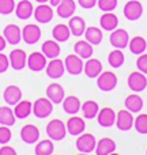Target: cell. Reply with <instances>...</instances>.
Instances as JSON below:
<instances>
[{
	"label": "cell",
	"mask_w": 147,
	"mask_h": 155,
	"mask_svg": "<svg viewBox=\"0 0 147 155\" xmlns=\"http://www.w3.org/2000/svg\"><path fill=\"white\" fill-rule=\"evenodd\" d=\"M46 135L49 136V139H52L53 142H60L67 135V125L59 118L49 121L46 125Z\"/></svg>",
	"instance_id": "obj_1"
},
{
	"label": "cell",
	"mask_w": 147,
	"mask_h": 155,
	"mask_svg": "<svg viewBox=\"0 0 147 155\" xmlns=\"http://www.w3.org/2000/svg\"><path fill=\"white\" fill-rule=\"evenodd\" d=\"M97 86L101 91L109 93V91L115 90L117 86V76L112 71H102L101 75L97 78Z\"/></svg>",
	"instance_id": "obj_2"
},
{
	"label": "cell",
	"mask_w": 147,
	"mask_h": 155,
	"mask_svg": "<svg viewBox=\"0 0 147 155\" xmlns=\"http://www.w3.org/2000/svg\"><path fill=\"white\" fill-rule=\"evenodd\" d=\"M52 112H53V104L48 97L38 98L33 104V114L37 118H46L49 114H52Z\"/></svg>",
	"instance_id": "obj_3"
},
{
	"label": "cell",
	"mask_w": 147,
	"mask_h": 155,
	"mask_svg": "<svg viewBox=\"0 0 147 155\" xmlns=\"http://www.w3.org/2000/svg\"><path fill=\"white\" fill-rule=\"evenodd\" d=\"M123 14L125 16V19L131 22H135L138 19H140V16L143 15V5L139 0H129L128 3H125L124 5Z\"/></svg>",
	"instance_id": "obj_4"
},
{
	"label": "cell",
	"mask_w": 147,
	"mask_h": 155,
	"mask_svg": "<svg viewBox=\"0 0 147 155\" xmlns=\"http://www.w3.org/2000/svg\"><path fill=\"white\" fill-rule=\"evenodd\" d=\"M64 65H65V72L71 74L74 76L80 75L83 72V68H85L83 59H80L78 54H68L64 60Z\"/></svg>",
	"instance_id": "obj_5"
},
{
	"label": "cell",
	"mask_w": 147,
	"mask_h": 155,
	"mask_svg": "<svg viewBox=\"0 0 147 155\" xmlns=\"http://www.w3.org/2000/svg\"><path fill=\"white\" fill-rule=\"evenodd\" d=\"M110 41V45L113 46L115 49H124L128 46L129 44V35L128 31L124 29H116L112 31L109 37Z\"/></svg>",
	"instance_id": "obj_6"
},
{
	"label": "cell",
	"mask_w": 147,
	"mask_h": 155,
	"mask_svg": "<svg viewBox=\"0 0 147 155\" xmlns=\"http://www.w3.org/2000/svg\"><path fill=\"white\" fill-rule=\"evenodd\" d=\"M46 64H48V59L41 52H33L30 56H27V67L33 72H40V71L45 70Z\"/></svg>",
	"instance_id": "obj_7"
},
{
	"label": "cell",
	"mask_w": 147,
	"mask_h": 155,
	"mask_svg": "<svg viewBox=\"0 0 147 155\" xmlns=\"http://www.w3.org/2000/svg\"><path fill=\"white\" fill-rule=\"evenodd\" d=\"M75 144H76V148L80 153L90 154V153H93V151H95L97 140L91 134H82V135H79V137L76 139Z\"/></svg>",
	"instance_id": "obj_8"
},
{
	"label": "cell",
	"mask_w": 147,
	"mask_h": 155,
	"mask_svg": "<svg viewBox=\"0 0 147 155\" xmlns=\"http://www.w3.org/2000/svg\"><path fill=\"white\" fill-rule=\"evenodd\" d=\"M127 83H128V87L131 88L134 93H140V91H143L147 87L146 74L140 72V71H136V72L129 74Z\"/></svg>",
	"instance_id": "obj_9"
},
{
	"label": "cell",
	"mask_w": 147,
	"mask_h": 155,
	"mask_svg": "<svg viewBox=\"0 0 147 155\" xmlns=\"http://www.w3.org/2000/svg\"><path fill=\"white\" fill-rule=\"evenodd\" d=\"M33 16L35 18V21L41 25H46L53 19V8H52L51 4H46V3H42L38 7L34 8V14Z\"/></svg>",
	"instance_id": "obj_10"
},
{
	"label": "cell",
	"mask_w": 147,
	"mask_h": 155,
	"mask_svg": "<svg viewBox=\"0 0 147 155\" xmlns=\"http://www.w3.org/2000/svg\"><path fill=\"white\" fill-rule=\"evenodd\" d=\"M41 38V29L34 23L26 25L22 29V40L27 44V45H34L40 41Z\"/></svg>",
	"instance_id": "obj_11"
},
{
	"label": "cell",
	"mask_w": 147,
	"mask_h": 155,
	"mask_svg": "<svg viewBox=\"0 0 147 155\" xmlns=\"http://www.w3.org/2000/svg\"><path fill=\"white\" fill-rule=\"evenodd\" d=\"M8 59H10L11 68L15 71H22L27 65V54L22 49H14V51H11Z\"/></svg>",
	"instance_id": "obj_12"
},
{
	"label": "cell",
	"mask_w": 147,
	"mask_h": 155,
	"mask_svg": "<svg viewBox=\"0 0 147 155\" xmlns=\"http://www.w3.org/2000/svg\"><path fill=\"white\" fill-rule=\"evenodd\" d=\"M134 116L129 110L124 109V110H120L116 116V127H117L120 131L125 132V131H129V129L134 127Z\"/></svg>",
	"instance_id": "obj_13"
},
{
	"label": "cell",
	"mask_w": 147,
	"mask_h": 155,
	"mask_svg": "<svg viewBox=\"0 0 147 155\" xmlns=\"http://www.w3.org/2000/svg\"><path fill=\"white\" fill-rule=\"evenodd\" d=\"M46 75H48L51 79H59L64 75L65 72V65H64V61L60 59H52L51 61L46 64Z\"/></svg>",
	"instance_id": "obj_14"
},
{
	"label": "cell",
	"mask_w": 147,
	"mask_h": 155,
	"mask_svg": "<svg viewBox=\"0 0 147 155\" xmlns=\"http://www.w3.org/2000/svg\"><path fill=\"white\" fill-rule=\"evenodd\" d=\"M21 139L26 144H34L40 140V129L33 124H27V125L22 127L21 129Z\"/></svg>",
	"instance_id": "obj_15"
},
{
	"label": "cell",
	"mask_w": 147,
	"mask_h": 155,
	"mask_svg": "<svg viewBox=\"0 0 147 155\" xmlns=\"http://www.w3.org/2000/svg\"><path fill=\"white\" fill-rule=\"evenodd\" d=\"M3 35H4L7 44H10V45H18L22 41V30L19 29V26L14 23H10L4 27Z\"/></svg>",
	"instance_id": "obj_16"
},
{
	"label": "cell",
	"mask_w": 147,
	"mask_h": 155,
	"mask_svg": "<svg viewBox=\"0 0 147 155\" xmlns=\"http://www.w3.org/2000/svg\"><path fill=\"white\" fill-rule=\"evenodd\" d=\"M46 97L52 101V104H63L65 98V93H64V88L63 86H60L59 83H51V84L46 87Z\"/></svg>",
	"instance_id": "obj_17"
},
{
	"label": "cell",
	"mask_w": 147,
	"mask_h": 155,
	"mask_svg": "<svg viewBox=\"0 0 147 155\" xmlns=\"http://www.w3.org/2000/svg\"><path fill=\"white\" fill-rule=\"evenodd\" d=\"M116 113L112 107H104L98 112L97 114V120H98V124L104 128H109V127L115 125L116 124Z\"/></svg>",
	"instance_id": "obj_18"
},
{
	"label": "cell",
	"mask_w": 147,
	"mask_h": 155,
	"mask_svg": "<svg viewBox=\"0 0 147 155\" xmlns=\"http://www.w3.org/2000/svg\"><path fill=\"white\" fill-rule=\"evenodd\" d=\"M75 11H76V3L74 0H62L56 7L57 15L63 19H70L71 16H74Z\"/></svg>",
	"instance_id": "obj_19"
},
{
	"label": "cell",
	"mask_w": 147,
	"mask_h": 155,
	"mask_svg": "<svg viewBox=\"0 0 147 155\" xmlns=\"http://www.w3.org/2000/svg\"><path fill=\"white\" fill-rule=\"evenodd\" d=\"M83 71H85V75L87 78L95 79V78H98L102 72V63L99 61L98 59H91L90 57V59H87V61L85 63Z\"/></svg>",
	"instance_id": "obj_20"
},
{
	"label": "cell",
	"mask_w": 147,
	"mask_h": 155,
	"mask_svg": "<svg viewBox=\"0 0 147 155\" xmlns=\"http://www.w3.org/2000/svg\"><path fill=\"white\" fill-rule=\"evenodd\" d=\"M67 132L72 136H79L85 132L86 124L85 120L82 117H78V116H74V117H70V120L67 121Z\"/></svg>",
	"instance_id": "obj_21"
},
{
	"label": "cell",
	"mask_w": 147,
	"mask_h": 155,
	"mask_svg": "<svg viewBox=\"0 0 147 155\" xmlns=\"http://www.w3.org/2000/svg\"><path fill=\"white\" fill-rule=\"evenodd\" d=\"M99 26L105 31H113L119 26V18L113 12H104L99 18Z\"/></svg>",
	"instance_id": "obj_22"
},
{
	"label": "cell",
	"mask_w": 147,
	"mask_h": 155,
	"mask_svg": "<svg viewBox=\"0 0 147 155\" xmlns=\"http://www.w3.org/2000/svg\"><path fill=\"white\" fill-rule=\"evenodd\" d=\"M3 98H4L5 104L8 105H16L19 101H22V90L15 84H11L5 87L4 93H3Z\"/></svg>",
	"instance_id": "obj_23"
},
{
	"label": "cell",
	"mask_w": 147,
	"mask_h": 155,
	"mask_svg": "<svg viewBox=\"0 0 147 155\" xmlns=\"http://www.w3.org/2000/svg\"><path fill=\"white\" fill-rule=\"evenodd\" d=\"M15 14L22 21H26L30 16H33V14H34V7H33L32 2H30V0H21L15 7Z\"/></svg>",
	"instance_id": "obj_24"
},
{
	"label": "cell",
	"mask_w": 147,
	"mask_h": 155,
	"mask_svg": "<svg viewBox=\"0 0 147 155\" xmlns=\"http://www.w3.org/2000/svg\"><path fill=\"white\" fill-rule=\"evenodd\" d=\"M74 52H75V54H78V56L80 57V59L87 60L93 56L94 49H93V45H91L90 42H87L86 40H80V41H78V42H75Z\"/></svg>",
	"instance_id": "obj_25"
},
{
	"label": "cell",
	"mask_w": 147,
	"mask_h": 155,
	"mask_svg": "<svg viewBox=\"0 0 147 155\" xmlns=\"http://www.w3.org/2000/svg\"><path fill=\"white\" fill-rule=\"evenodd\" d=\"M68 27L71 30V34L75 37H80V35L85 34L86 31V22L82 16H71L70 22H68Z\"/></svg>",
	"instance_id": "obj_26"
},
{
	"label": "cell",
	"mask_w": 147,
	"mask_h": 155,
	"mask_svg": "<svg viewBox=\"0 0 147 155\" xmlns=\"http://www.w3.org/2000/svg\"><path fill=\"white\" fill-rule=\"evenodd\" d=\"M116 151V143L113 139L104 137L99 142H97L95 146V154L97 155H110Z\"/></svg>",
	"instance_id": "obj_27"
},
{
	"label": "cell",
	"mask_w": 147,
	"mask_h": 155,
	"mask_svg": "<svg viewBox=\"0 0 147 155\" xmlns=\"http://www.w3.org/2000/svg\"><path fill=\"white\" fill-rule=\"evenodd\" d=\"M41 51H42V53L46 56V59H56V57H59L60 54V45L57 41L55 40H48L45 41V42L42 44V46H41Z\"/></svg>",
	"instance_id": "obj_28"
},
{
	"label": "cell",
	"mask_w": 147,
	"mask_h": 155,
	"mask_svg": "<svg viewBox=\"0 0 147 155\" xmlns=\"http://www.w3.org/2000/svg\"><path fill=\"white\" fill-rule=\"evenodd\" d=\"M124 105H125V109L131 113H139L143 109V99L138 94H131L125 98Z\"/></svg>",
	"instance_id": "obj_29"
},
{
	"label": "cell",
	"mask_w": 147,
	"mask_h": 155,
	"mask_svg": "<svg viewBox=\"0 0 147 155\" xmlns=\"http://www.w3.org/2000/svg\"><path fill=\"white\" fill-rule=\"evenodd\" d=\"M52 37H53L55 41L57 42H65L68 41V38L71 37V30L67 25L64 23H59L53 27L52 30Z\"/></svg>",
	"instance_id": "obj_30"
},
{
	"label": "cell",
	"mask_w": 147,
	"mask_h": 155,
	"mask_svg": "<svg viewBox=\"0 0 147 155\" xmlns=\"http://www.w3.org/2000/svg\"><path fill=\"white\" fill-rule=\"evenodd\" d=\"M80 109H82V104H80L78 97L70 95L64 98V101H63V110L67 114H76Z\"/></svg>",
	"instance_id": "obj_31"
},
{
	"label": "cell",
	"mask_w": 147,
	"mask_h": 155,
	"mask_svg": "<svg viewBox=\"0 0 147 155\" xmlns=\"http://www.w3.org/2000/svg\"><path fill=\"white\" fill-rule=\"evenodd\" d=\"M14 113H15L16 118L25 120V118H27L30 116V113H33V104L30 101H19L15 105Z\"/></svg>",
	"instance_id": "obj_32"
},
{
	"label": "cell",
	"mask_w": 147,
	"mask_h": 155,
	"mask_svg": "<svg viewBox=\"0 0 147 155\" xmlns=\"http://www.w3.org/2000/svg\"><path fill=\"white\" fill-rule=\"evenodd\" d=\"M85 38L87 42H90L91 45H99L102 42V30L99 27H95V26H90L86 29L85 31Z\"/></svg>",
	"instance_id": "obj_33"
},
{
	"label": "cell",
	"mask_w": 147,
	"mask_h": 155,
	"mask_svg": "<svg viewBox=\"0 0 147 155\" xmlns=\"http://www.w3.org/2000/svg\"><path fill=\"white\" fill-rule=\"evenodd\" d=\"M128 48H129V51H131L132 54H138V56H139V54L145 53V51L147 49V42L143 37L136 35V37L129 40Z\"/></svg>",
	"instance_id": "obj_34"
},
{
	"label": "cell",
	"mask_w": 147,
	"mask_h": 155,
	"mask_svg": "<svg viewBox=\"0 0 147 155\" xmlns=\"http://www.w3.org/2000/svg\"><path fill=\"white\" fill-rule=\"evenodd\" d=\"M16 121L15 113L10 106H0V124L5 127L14 125Z\"/></svg>",
	"instance_id": "obj_35"
},
{
	"label": "cell",
	"mask_w": 147,
	"mask_h": 155,
	"mask_svg": "<svg viewBox=\"0 0 147 155\" xmlns=\"http://www.w3.org/2000/svg\"><path fill=\"white\" fill-rule=\"evenodd\" d=\"M99 112V106L95 101H86L85 104H82V113L85 116V118L87 120H93V118L97 117Z\"/></svg>",
	"instance_id": "obj_36"
},
{
	"label": "cell",
	"mask_w": 147,
	"mask_h": 155,
	"mask_svg": "<svg viewBox=\"0 0 147 155\" xmlns=\"http://www.w3.org/2000/svg\"><path fill=\"white\" fill-rule=\"evenodd\" d=\"M55 150L53 146V140L52 139H46V140H41L37 142L34 147V154L35 155H52Z\"/></svg>",
	"instance_id": "obj_37"
},
{
	"label": "cell",
	"mask_w": 147,
	"mask_h": 155,
	"mask_svg": "<svg viewBox=\"0 0 147 155\" xmlns=\"http://www.w3.org/2000/svg\"><path fill=\"white\" fill-rule=\"evenodd\" d=\"M124 61H125V56L121 49H115L108 56V63L112 68H120L124 64Z\"/></svg>",
	"instance_id": "obj_38"
},
{
	"label": "cell",
	"mask_w": 147,
	"mask_h": 155,
	"mask_svg": "<svg viewBox=\"0 0 147 155\" xmlns=\"http://www.w3.org/2000/svg\"><path fill=\"white\" fill-rule=\"evenodd\" d=\"M134 128L138 134L147 135V114H139L134 121Z\"/></svg>",
	"instance_id": "obj_39"
},
{
	"label": "cell",
	"mask_w": 147,
	"mask_h": 155,
	"mask_svg": "<svg viewBox=\"0 0 147 155\" xmlns=\"http://www.w3.org/2000/svg\"><path fill=\"white\" fill-rule=\"evenodd\" d=\"M15 0H0V15H10L15 11Z\"/></svg>",
	"instance_id": "obj_40"
},
{
	"label": "cell",
	"mask_w": 147,
	"mask_h": 155,
	"mask_svg": "<svg viewBox=\"0 0 147 155\" xmlns=\"http://www.w3.org/2000/svg\"><path fill=\"white\" fill-rule=\"evenodd\" d=\"M117 0H98L97 2V5L101 11L104 12H112V11L116 10L117 7Z\"/></svg>",
	"instance_id": "obj_41"
},
{
	"label": "cell",
	"mask_w": 147,
	"mask_h": 155,
	"mask_svg": "<svg viewBox=\"0 0 147 155\" xmlns=\"http://www.w3.org/2000/svg\"><path fill=\"white\" fill-rule=\"evenodd\" d=\"M12 137V134L10 131V127H5V125H2L0 127V144H7L8 142L11 140Z\"/></svg>",
	"instance_id": "obj_42"
},
{
	"label": "cell",
	"mask_w": 147,
	"mask_h": 155,
	"mask_svg": "<svg viewBox=\"0 0 147 155\" xmlns=\"http://www.w3.org/2000/svg\"><path fill=\"white\" fill-rule=\"evenodd\" d=\"M136 67H138V71L147 75V53L139 54V57L136 60Z\"/></svg>",
	"instance_id": "obj_43"
},
{
	"label": "cell",
	"mask_w": 147,
	"mask_h": 155,
	"mask_svg": "<svg viewBox=\"0 0 147 155\" xmlns=\"http://www.w3.org/2000/svg\"><path fill=\"white\" fill-rule=\"evenodd\" d=\"M8 67H10V59H8V56L0 52V74L5 72Z\"/></svg>",
	"instance_id": "obj_44"
},
{
	"label": "cell",
	"mask_w": 147,
	"mask_h": 155,
	"mask_svg": "<svg viewBox=\"0 0 147 155\" xmlns=\"http://www.w3.org/2000/svg\"><path fill=\"white\" fill-rule=\"evenodd\" d=\"M97 2H98V0H78V4L82 8H85V10H90V8L95 7Z\"/></svg>",
	"instance_id": "obj_45"
},
{
	"label": "cell",
	"mask_w": 147,
	"mask_h": 155,
	"mask_svg": "<svg viewBox=\"0 0 147 155\" xmlns=\"http://www.w3.org/2000/svg\"><path fill=\"white\" fill-rule=\"evenodd\" d=\"M0 155H16V151L15 148L4 144L3 147H0Z\"/></svg>",
	"instance_id": "obj_46"
},
{
	"label": "cell",
	"mask_w": 147,
	"mask_h": 155,
	"mask_svg": "<svg viewBox=\"0 0 147 155\" xmlns=\"http://www.w3.org/2000/svg\"><path fill=\"white\" fill-rule=\"evenodd\" d=\"M5 45H7V41H5L4 35H0V52H3L5 49Z\"/></svg>",
	"instance_id": "obj_47"
},
{
	"label": "cell",
	"mask_w": 147,
	"mask_h": 155,
	"mask_svg": "<svg viewBox=\"0 0 147 155\" xmlns=\"http://www.w3.org/2000/svg\"><path fill=\"white\" fill-rule=\"evenodd\" d=\"M49 2H51L52 7H57V5H59V3L62 2V0H49Z\"/></svg>",
	"instance_id": "obj_48"
},
{
	"label": "cell",
	"mask_w": 147,
	"mask_h": 155,
	"mask_svg": "<svg viewBox=\"0 0 147 155\" xmlns=\"http://www.w3.org/2000/svg\"><path fill=\"white\" fill-rule=\"evenodd\" d=\"M37 3H40V4H42V3H48L49 0H35Z\"/></svg>",
	"instance_id": "obj_49"
},
{
	"label": "cell",
	"mask_w": 147,
	"mask_h": 155,
	"mask_svg": "<svg viewBox=\"0 0 147 155\" xmlns=\"http://www.w3.org/2000/svg\"><path fill=\"white\" fill-rule=\"evenodd\" d=\"M79 155H89V154H86V153H80Z\"/></svg>",
	"instance_id": "obj_50"
},
{
	"label": "cell",
	"mask_w": 147,
	"mask_h": 155,
	"mask_svg": "<svg viewBox=\"0 0 147 155\" xmlns=\"http://www.w3.org/2000/svg\"><path fill=\"white\" fill-rule=\"evenodd\" d=\"M110 155H119V154H116V153H112V154H110Z\"/></svg>",
	"instance_id": "obj_51"
},
{
	"label": "cell",
	"mask_w": 147,
	"mask_h": 155,
	"mask_svg": "<svg viewBox=\"0 0 147 155\" xmlns=\"http://www.w3.org/2000/svg\"><path fill=\"white\" fill-rule=\"evenodd\" d=\"M146 155H147V150H146Z\"/></svg>",
	"instance_id": "obj_52"
}]
</instances>
